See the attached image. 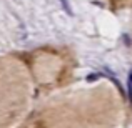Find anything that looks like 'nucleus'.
Returning <instances> with one entry per match:
<instances>
[{"instance_id":"3","label":"nucleus","mask_w":132,"mask_h":128,"mask_svg":"<svg viewBox=\"0 0 132 128\" xmlns=\"http://www.w3.org/2000/svg\"><path fill=\"white\" fill-rule=\"evenodd\" d=\"M97 78H99V75H89V77H87V82H94V80H97Z\"/></svg>"},{"instance_id":"2","label":"nucleus","mask_w":132,"mask_h":128,"mask_svg":"<svg viewBox=\"0 0 132 128\" xmlns=\"http://www.w3.org/2000/svg\"><path fill=\"white\" fill-rule=\"evenodd\" d=\"M129 98L132 102V73H129Z\"/></svg>"},{"instance_id":"1","label":"nucleus","mask_w":132,"mask_h":128,"mask_svg":"<svg viewBox=\"0 0 132 128\" xmlns=\"http://www.w3.org/2000/svg\"><path fill=\"white\" fill-rule=\"evenodd\" d=\"M60 2H62V7L65 8V12H67L69 15H74V12H72V8H70V5H69L67 0H60Z\"/></svg>"}]
</instances>
